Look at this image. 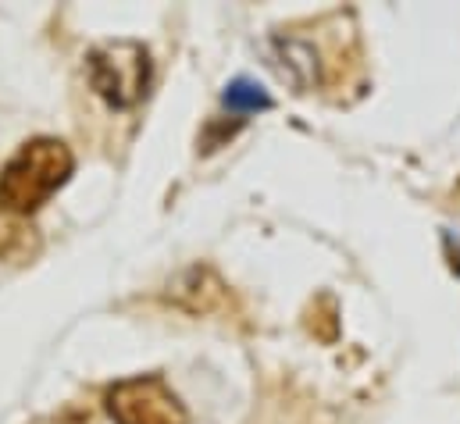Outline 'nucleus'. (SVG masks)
I'll return each mask as SVG.
<instances>
[{
  "mask_svg": "<svg viewBox=\"0 0 460 424\" xmlns=\"http://www.w3.org/2000/svg\"><path fill=\"white\" fill-rule=\"evenodd\" d=\"M108 414L115 424H190L182 400L161 375L125 378L108 393Z\"/></svg>",
  "mask_w": 460,
  "mask_h": 424,
  "instance_id": "3",
  "label": "nucleus"
},
{
  "mask_svg": "<svg viewBox=\"0 0 460 424\" xmlns=\"http://www.w3.org/2000/svg\"><path fill=\"white\" fill-rule=\"evenodd\" d=\"M75 157L61 139H29L0 172V208L11 214L40 211L72 175Z\"/></svg>",
  "mask_w": 460,
  "mask_h": 424,
  "instance_id": "1",
  "label": "nucleus"
},
{
  "mask_svg": "<svg viewBox=\"0 0 460 424\" xmlns=\"http://www.w3.org/2000/svg\"><path fill=\"white\" fill-rule=\"evenodd\" d=\"M222 104L229 107L232 114H253V110H268V107H271V97H268L257 83H250V79H235L232 86H226Z\"/></svg>",
  "mask_w": 460,
  "mask_h": 424,
  "instance_id": "4",
  "label": "nucleus"
},
{
  "mask_svg": "<svg viewBox=\"0 0 460 424\" xmlns=\"http://www.w3.org/2000/svg\"><path fill=\"white\" fill-rule=\"evenodd\" d=\"M86 68H90V86L111 107H132L146 97L150 54L132 40H118L90 50Z\"/></svg>",
  "mask_w": 460,
  "mask_h": 424,
  "instance_id": "2",
  "label": "nucleus"
}]
</instances>
